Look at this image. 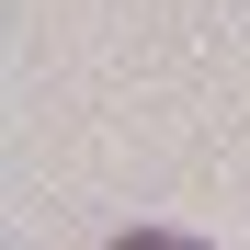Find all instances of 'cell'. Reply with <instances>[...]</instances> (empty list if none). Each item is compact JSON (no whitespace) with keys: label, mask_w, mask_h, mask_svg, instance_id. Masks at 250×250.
<instances>
[{"label":"cell","mask_w":250,"mask_h":250,"mask_svg":"<svg viewBox=\"0 0 250 250\" xmlns=\"http://www.w3.org/2000/svg\"><path fill=\"white\" fill-rule=\"evenodd\" d=\"M103 250H193L182 228H125V239H103Z\"/></svg>","instance_id":"cell-1"}]
</instances>
